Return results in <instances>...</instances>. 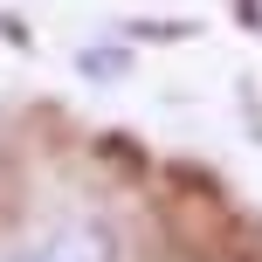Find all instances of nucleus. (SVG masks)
Returning <instances> with one entry per match:
<instances>
[{"instance_id":"obj_1","label":"nucleus","mask_w":262,"mask_h":262,"mask_svg":"<svg viewBox=\"0 0 262 262\" xmlns=\"http://www.w3.org/2000/svg\"><path fill=\"white\" fill-rule=\"evenodd\" d=\"M0 262H118V235L97 214H55V221L0 242Z\"/></svg>"},{"instance_id":"obj_2","label":"nucleus","mask_w":262,"mask_h":262,"mask_svg":"<svg viewBox=\"0 0 262 262\" xmlns=\"http://www.w3.org/2000/svg\"><path fill=\"white\" fill-rule=\"evenodd\" d=\"M249 21H255V28H262V0H249Z\"/></svg>"}]
</instances>
